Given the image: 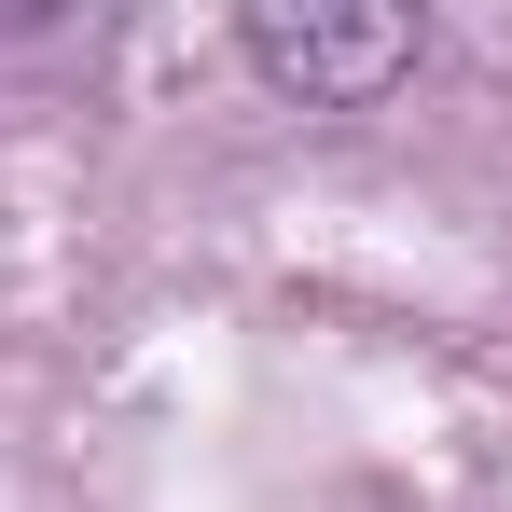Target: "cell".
<instances>
[{
    "instance_id": "cell-1",
    "label": "cell",
    "mask_w": 512,
    "mask_h": 512,
    "mask_svg": "<svg viewBox=\"0 0 512 512\" xmlns=\"http://www.w3.org/2000/svg\"><path fill=\"white\" fill-rule=\"evenodd\" d=\"M236 42H250L263 84L305 97V111H360V97H388L402 70H416V14H402V0H305V14L263 0Z\"/></svg>"
}]
</instances>
